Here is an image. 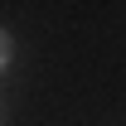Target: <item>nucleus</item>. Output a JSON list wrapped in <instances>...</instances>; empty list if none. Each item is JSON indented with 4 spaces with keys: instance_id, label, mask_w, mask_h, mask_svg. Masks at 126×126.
Listing matches in <instances>:
<instances>
[{
    "instance_id": "1",
    "label": "nucleus",
    "mask_w": 126,
    "mask_h": 126,
    "mask_svg": "<svg viewBox=\"0 0 126 126\" xmlns=\"http://www.w3.org/2000/svg\"><path fill=\"white\" fill-rule=\"evenodd\" d=\"M5 63H10V34L0 29V68H5Z\"/></svg>"
}]
</instances>
